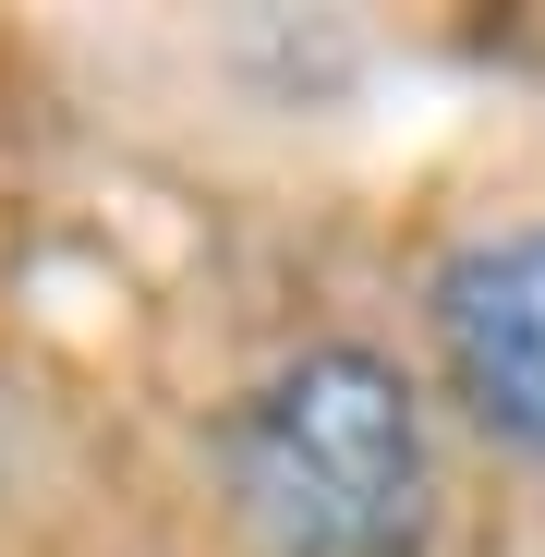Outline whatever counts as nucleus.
Here are the masks:
<instances>
[{"label":"nucleus","mask_w":545,"mask_h":557,"mask_svg":"<svg viewBox=\"0 0 545 557\" xmlns=\"http://www.w3.org/2000/svg\"><path fill=\"white\" fill-rule=\"evenodd\" d=\"M231 497L267 557H424L436 460L412 376L363 339L292 351L231 424Z\"/></svg>","instance_id":"nucleus-1"},{"label":"nucleus","mask_w":545,"mask_h":557,"mask_svg":"<svg viewBox=\"0 0 545 557\" xmlns=\"http://www.w3.org/2000/svg\"><path fill=\"white\" fill-rule=\"evenodd\" d=\"M448 400L497 448H545V231H485L424 292Z\"/></svg>","instance_id":"nucleus-2"}]
</instances>
